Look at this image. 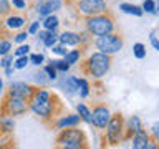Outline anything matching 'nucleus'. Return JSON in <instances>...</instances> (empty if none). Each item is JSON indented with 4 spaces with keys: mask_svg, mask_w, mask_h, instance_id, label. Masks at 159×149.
I'll use <instances>...</instances> for the list:
<instances>
[{
    "mask_svg": "<svg viewBox=\"0 0 159 149\" xmlns=\"http://www.w3.org/2000/svg\"><path fill=\"white\" fill-rule=\"evenodd\" d=\"M3 25L7 27V30H20L22 27H25V18L18 17V15H7Z\"/></svg>",
    "mask_w": 159,
    "mask_h": 149,
    "instance_id": "4468645a",
    "label": "nucleus"
},
{
    "mask_svg": "<svg viewBox=\"0 0 159 149\" xmlns=\"http://www.w3.org/2000/svg\"><path fill=\"white\" fill-rule=\"evenodd\" d=\"M27 35H28V32H22V33H18L17 37H15V42H17V43L25 42V40H27Z\"/></svg>",
    "mask_w": 159,
    "mask_h": 149,
    "instance_id": "58836bf2",
    "label": "nucleus"
},
{
    "mask_svg": "<svg viewBox=\"0 0 159 149\" xmlns=\"http://www.w3.org/2000/svg\"><path fill=\"white\" fill-rule=\"evenodd\" d=\"M10 48H12V43H10L8 40H2V42H0V55H2V56L10 52Z\"/></svg>",
    "mask_w": 159,
    "mask_h": 149,
    "instance_id": "7c9ffc66",
    "label": "nucleus"
},
{
    "mask_svg": "<svg viewBox=\"0 0 159 149\" xmlns=\"http://www.w3.org/2000/svg\"><path fill=\"white\" fill-rule=\"evenodd\" d=\"M119 8L123 10L124 13H129V15H136V17H141L143 15V10L138 7V5H131V3H121Z\"/></svg>",
    "mask_w": 159,
    "mask_h": 149,
    "instance_id": "f3484780",
    "label": "nucleus"
},
{
    "mask_svg": "<svg viewBox=\"0 0 159 149\" xmlns=\"http://www.w3.org/2000/svg\"><path fill=\"white\" fill-rule=\"evenodd\" d=\"M38 27H40V22H33L32 25H30V28H28V33L30 35H35L38 32Z\"/></svg>",
    "mask_w": 159,
    "mask_h": 149,
    "instance_id": "4c0bfd02",
    "label": "nucleus"
},
{
    "mask_svg": "<svg viewBox=\"0 0 159 149\" xmlns=\"http://www.w3.org/2000/svg\"><path fill=\"white\" fill-rule=\"evenodd\" d=\"M143 8L146 10L148 13H156V2H154V0H144Z\"/></svg>",
    "mask_w": 159,
    "mask_h": 149,
    "instance_id": "cd10ccee",
    "label": "nucleus"
},
{
    "mask_svg": "<svg viewBox=\"0 0 159 149\" xmlns=\"http://www.w3.org/2000/svg\"><path fill=\"white\" fill-rule=\"evenodd\" d=\"M2 86H3V84H2V79H0V91H2Z\"/></svg>",
    "mask_w": 159,
    "mask_h": 149,
    "instance_id": "a19ab883",
    "label": "nucleus"
},
{
    "mask_svg": "<svg viewBox=\"0 0 159 149\" xmlns=\"http://www.w3.org/2000/svg\"><path fill=\"white\" fill-rule=\"evenodd\" d=\"M141 129H143L141 119H139L138 116L129 118V121H128V124H126V134L123 136V139H129L133 134H136L138 131H141Z\"/></svg>",
    "mask_w": 159,
    "mask_h": 149,
    "instance_id": "f8f14e48",
    "label": "nucleus"
},
{
    "mask_svg": "<svg viewBox=\"0 0 159 149\" xmlns=\"http://www.w3.org/2000/svg\"><path fill=\"white\" fill-rule=\"evenodd\" d=\"M2 109H3V116H20V114L27 113L30 108L27 99L7 94V99L2 103Z\"/></svg>",
    "mask_w": 159,
    "mask_h": 149,
    "instance_id": "0eeeda50",
    "label": "nucleus"
},
{
    "mask_svg": "<svg viewBox=\"0 0 159 149\" xmlns=\"http://www.w3.org/2000/svg\"><path fill=\"white\" fill-rule=\"evenodd\" d=\"M58 23H60L58 17H55V15H47V18H45V22H43V27H45V30H57Z\"/></svg>",
    "mask_w": 159,
    "mask_h": 149,
    "instance_id": "6ab92c4d",
    "label": "nucleus"
},
{
    "mask_svg": "<svg viewBox=\"0 0 159 149\" xmlns=\"http://www.w3.org/2000/svg\"><path fill=\"white\" fill-rule=\"evenodd\" d=\"M134 56L143 60L144 56H146V50H144V45L143 43H136L134 45Z\"/></svg>",
    "mask_w": 159,
    "mask_h": 149,
    "instance_id": "bb28decb",
    "label": "nucleus"
},
{
    "mask_svg": "<svg viewBox=\"0 0 159 149\" xmlns=\"http://www.w3.org/2000/svg\"><path fill=\"white\" fill-rule=\"evenodd\" d=\"M94 45H96V48L101 53L114 55L123 48L124 40H123L121 35L111 32V33H106V35H99V37L96 38V42H94Z\"/></svg>",
    "mask_w": 159,
    "mask_h": 149,
    "instance_id": "39448f33",
    "label": "nucleus"
},
{
    "mask_svg": "<svg viewBox=\"0 0 159 149\" xmlns=\"http://www.w3.org/2000/svg\"><path fill=\"white\" fill-rule=\"evenodd\" d=\"M12 61H13V56L7 53V55H3V60L0 61V66H2V68H8L10 65H12Z\"/></svg>",
    "mask_w": 159,
    "mask_h": 149,
    "instance_id": "2f4dec72",
    "label": "nucleus"
},
{
    "mask_svg": "<svg viewBox=\"0 0 159 149\" xmlns=\"http://www.w3.org/2000/svg\"><path fill=\"white\" fill-rule=\"evenodd\" d=\"M76 10L84 17H91L106 12V2L104 0H78Z\"/></svg>",
    "mask_w": 159,
    "mask_h": 149,
    "instance_id": "6e6552de",
    "label": "nucleus"
},
{
    "mask_svg": "<svg viewBox=\"0 0 159 149\" xmlns=\"http://www.w3.org/2000/svg\"><path fill=\"white\" fill-rule=\"evenodd\" d=\"M57 146L66 147V149H83V147H88V139L81 129H76L75 126H68L58 134Z\"/></svg>",
    "mask_w": 159,
    "mask_h": 149,
    "instance_id": "20e7f679",
    "label": "nucleus"
},
{
    "mask_svg": "<svg viewBox=\"0 0 159 149\" xmlns=\"http://www.w3.org/2000/svg\"><path fill=\"white\" fill-rule=\"evenodd\" d=\"M28 60H30V61H32L33 65H42L45 58H43L42 53H35V55H32V56H30Z\"/></svg>",
    "mask_w": 159,
    "mask_h": 149,
    "instance_id": "473e14b6",
    "label": "nucleus"
},
{
    "mask_svg": "<svg viewBox=\"0 0 159 149\" xmlns=\"http://www.w3.org/2000/svg\"><path fill=\"white\" fill-rule=\"evenodd\" d=\"M80 121H81V118L76 116V114H68V116L61 118L60 121L57 123L58 128H68V126H76V124H80Z\"/></svg>",
    "mask_w": 159,
    "mask_h": 149,
    "instance_id": "dca6fc26",
    "label": "nucleus"
},
{
    "mask_svg": "<svg viewBox=\"0 0 159 149\" xmlns=\"http://www.w3.org/2000/svg\"><path fill=\"white\" fill-rule=\"evenodd\" d=\"M123 124H124V119H123L121 113H116V114H111V116H109L108 124H106V138H108L109 144L116 146V144L123 139V136H121Z\"/></svg>",
    "mask_w": 159,
    "mask_h": 149,
    "instance_id": "423d86ee",
    "label": "nucleus"
},
{
    "mask_svg": "<svg viewBox=\"0 0 159 149\" xmlns=\"http://www.w3.org/2000/svg\"><path fill=\"white\" fill-rule=\"evenodd\" d=\"M28 103V108L37 114V116L43 118V119H48V118H55L57 114V109H55V104L60 103L58 98L52 94L47 89H42V88H33V93L30 94V98L27 99Z\"/></svg>",
    "mask_w": 159,
    "mask_h": 149,
    "instance_id": "f257e3e1",
    "label": "nucleus"
},
{
    "mask_svg": "<svg viewBox=\"0 0 159 149\" xmlns=\"http://www.w3.org/2000/svg\"><path fill=\"white\" fill-rule=\"evenodd\" d=\"M109 66H111V55H106V53H93L86 61L83 63V71L88 74V76H93V78H103L104 74L109 71Z\"/></svg>",
    "mask_w": 159,
    "mask_h": 149,
    "instance_id": "7ed1b4c3",
    "label": "nucleus"
},
{
    "mask_svg": "<svg viewBox=\"0 0 159 149\" xmlns=\"http://www.w3.org/2000/svg\"><path fill=\"white\" fill-rule=\"evenodd\" d=\"M28 63H30L28 56H27V55H22V56H17V61H15L13 68H15V70H22V68L27 66Z\"/></svg>",
    "mask_w": 159,
    "mask_h": 149,
    "instance_id": "a878e982",
    "label": "nucleus"
},
{
    "mask_svg": "<svg viewBox=\"0 0 159 149\" xmlns=\"http://www.w3.org/2000/svg\"><path fill=\"white\" fill-rule=\"evenodd\" d=\"M78 113H80V118L83 119L84 123H88V124H91V111L86 108V104H78Z\"/></svg>",
    "mask_w": 159,
    "mask_h": 149,
    "instance_id": "aec40b11",
    "label": "nucleus"
},
{
    "mask_svg": "<svg viewBox=\"0 0 159 149\" xmlns=\"http://www.w3.org/2000/svg\"><path fill=\"white\" fill-rule=\"evenodd\" d=\"M12 5H13L15 8H20V10H22V8L27 7V2H25V0H12Z\"/></svg>",
    "mask_w": 159,
    "mask_h": 149,
    "instance_id": "e433bc0d",
    "label": "nucleus"
},
{
    "mask_svg": "<svg viewBox=\"0 0 159 149\" xmlns=\"http://www.w3.org/2000/svg\"><path fill=\"white\" fill-rule=\"evenodd\" d=\"M58 38L63 45H70V47H76V45L80 43V35L73 33V32H63Z\"/></svg>",
    "mask_w": 159,
    "mask_h": 149,
    "instance_id": "2eb2a0df",
    "label": "nucleus"
},
{
    "mask_svg": "<svg viewBox=\"0 0 159 149\" xmlns=\"http://www.w3.org/2000/svg\"><path fill=\"white\" fill-rule=\"evenodd\" d=\"M12 13V5L8 0H0V17H7Z\"/></svg>",
    "mask_w": 159,
    "mask_h": 149,
    "instance_id": "393cba45",
    "label": "nucleus"
},
{
    "mask_svg": "<svg viewBox=\"0 0 159 149\" xmlns=\"http://www.w3.org/2000/svg\"><path fill=\"white\" fill-rule=\"evenodd\" d=\"M43 71L48 74V78H50V79H57V68H55V65H53V63L47 65Z\"/></svg>",
    "mask_w": 159,
    "mask_h": 149,
    "instance_id": "c85d7f7f",
    "label": "nucleus"
},
{
    "mask_svg": "<svg viewBox=\"0 0 159 149\" xmlns=\"http://www.w3.org/2000/svg\"><path fill=\"white\" fill-rule=\"evenodd\" d=\"M65 47H66V45H60V47H53V52L55 53H57V55H63V56H65V55H66V48H65Z\"/></svg>",
    "mask_w": 159,
    "mask_h": 149,
    "instance_id": "c9c22d12",
    "label": "nucleus"
},
{
    "mask_svg": "<svg viewBox=\"0 0 159 149\" xmlns=\"http://www.w3.org/2000/svg\"><path fill=\"white\" fill-rule=\"evenodd\" d=\"M61 7V0H47V2L38 5V15L40 17H47V15L53 13L55 10Z\"/></svg>",
    "mask_w": 159,
    "mask_h": 149,
    "instance_id": "9b49d317",
    "label": "nucleus"
},
{
    "mask_svg": "<svg viewBox=\"0 0 159 149\" xmlns=\"http://www.w3.org/2000/svg\"><path fill=\"white\" fill-rule=\"evenodd\" d=\"M148 144H149V134L144 129L133 134V147L134 149H146Z\"/></svg>",
    "mask_w": 159,
    "mask_h": 149,
    "instance_id": "ddd939ff",
    "label": "nucleus"
},
{
    "mask_svg": "<svg viewBox=\"0 0 159 149\" xmlns=\"http://www.w3.org/2000/svg\"><path fill=\"white\" fill-rule=\"evenodd\" d=\"M28 50H30L28 45H22V47H18L17 50H15V56H22V55H27Z\"/></svg>",
    "mask_w": 159,
    "mask_h": 149,
    "instance_id": "72a5a7b5",
    "label": "nucleus"
},
{
    "mask_svg": "<svg viewBox=\"0 0 159 149\" xmlns=\"http://www.w3.org/2000/svg\"><path fill=\"white\" fill-rule=\"evenodd\" d=\"M32 93H33V86H30L27 83H22V81L12 83L8 89V96H17V98H23V99H28Z\"/></svg>",
    "mask_w": 159,
    "mask_h": 149,
    "instance_id": "9d476101",
    "label": "nucleus"
},
{
    "mask_svg": "<svg viewBox=\"0 0 159 149\" xmlns=\"http://www.w3.org/2000/svg\"><path fill=\"white\" fill-rule=\"evenodd\" d=\"M78 89V78L75 76H68L66 79H65V91L68 93H75Z\"/></svg>",
    "mask_w": 159,
    "mask_h": 149,
    "instance_id": "412c9836",
    "label": "nucleus"
},
{
    "mask_svg": "<svg viewBox=\"0 0 159 149\" xmlns=\"http://www.w3.org/2000/svg\"><path fill=\"white\" fill-rule=\"evenodd\" d=\"M2 27H3V22H0V30H2Z\"/></svg>",
    "mask_w": 159,
    "mask_h": 149,
    "instance_id": "79ce46f5",
    "label": "nucleus"
},
{
    "mask_svg": "<svg viewBox=\"0 0 159 149\" xmlns=\"http://www.w3.org/2000/svg\"><path fill=\"white\" fill-rule=\"evenodd\" d=\"M48 32H50V30H43V32H37V37H38V40H42V42H43V40H45V37L48 35Z\"/></svg>",
    "mask_w": 159,
    "mask_h": 149,
    "instance_id": "ea45409f",
    "label": "nucleus"
},
{
    "mask_svg": "<svg viewBox=\"0 0 159 149\" xmlns=\"http://www.w3.org/2000/svg\"><path fill=\"white\" fill-rule=\"evenodd\" d=\"M109 116H111L109 109L106 106H103V104H98V106H94L93 111H91V124H94V126L99 128V129H103V128H106Z\"/></svg>",
    "mask_w": 159,
    "mask_h": 149,
    "instance_id": "1a4fd4ad",
    "label": "nucleus"
},
{
    "mask_svg": "<svg viewBox=\"0 0 159 149\" xmlns=\"http://www.w3.org/2000/svg\"><path fill=\"white\" fill-rule=\"evenodd\" d=\"M55 65V68H57V71H65L66 73L68 70H70V65L66 61H63V60H60V61H52Z\"/></svg>",
    "mask_w": 159,
    "mask_h": 149,
    "instance_id": "c756f323",
    "label": "nucleus"
},
{
    "mask_svg": "<svg viewBox=\"0 0 159 149\" xmlns=\"http://www.w3.org/2000/svg\"><path fill=\"white\" fill-rule=\"evenodd\" d=\"M57 40H58L57 32H55V30H50L48 35H47V37H45V40H43V45H45V47H53V45L57 43Z\"/></svg>",
    "mask_w": 159,
    "mask_h": 149,
    "instance_id": "b1692460",
    "label": "nucleus"
},
{
    "mask_svg": "<svg viewBox=\"0 0 159 149\" xmlns=\"http://www.w3.org/2000/svg\"><path fill=\"white\" fill-rule=\"evenodd\" d=\"M156 33H157V30H152L151 32V45H152L154 50L159 52V43H157V38H156Z\"/></svg>",
    "mask_w": 159,
    "mask_h": 149,
    "instance_id": "f704fd0d",
    "label": "nucleus"
},
{
    "mask_svg": "<svg viewBox=\"0 0 159 149\" xmlns=\"http://www.w3.org/2000/svg\"><path fill=\"white\" fill-rule=\"evenodd\" d=\"M80 55H81L80 50H71V52H66V55H65V61H66L68 65L76 63L78 60H80Z\"/></svg>",
    "mask_w": 159,
    "mask_h": 149,
    "instance_id": "5701e85b",
    "label": "nucleus"
},
{
    "mask_svg": "<svg viewBox=\"0 0 159 149\" xmlns=\"http://www.w3.org/2000/svg\"><path fill=\"white\" fill-rule=\"evenodd\" d=\"M84 27H86V32L89 35H94V37L111 33L114 30V17L111 12L91 15V17L84 18Z\"/></svg>",
    "mask_w": 159,
    "mask_h": 149,
    "instance_id": "f03ea898",
    "label": "nucleus"
},
{
    "mask_svg": "<svg viewBox=\"0 0 159 149\" xmlns=\"http://www.w3.org/2000/svg\"><path fill=\"white\" fill-rule=\"evenodd\" d=\"M76 91L80 93V96H81V98H86L89 94V84H88V81L84 78L78 79V89H76Z\"/></svg>",
    "mask_w": 159,
    "mask_h": 149,
    "instance_id": "4be33fe9",
    "label": "nucleus"
},
{
    "mask_svg": "<svg viewBox=\"0 0 159 149\" xmlns=\"http://www.w3.org/2000/svg\"><path fill=\"white\" fill-rule=\"evenodd\" d=\"M13 126H15L13 119H10L8 116H2V118H0V131L10 133V131H13Z\"/></svg>",
    "mask_w": 159,
    "mask_h": 149,
    "instance_id": "a211bd4d",
    "label": "nucleus"
}]
</instances>
